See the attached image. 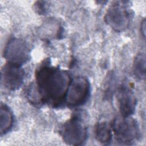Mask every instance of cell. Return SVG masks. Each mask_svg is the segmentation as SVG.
Masks as SVG:
<instances>
[{
  "mask_svg": "<svg viewBox=\"0 0 146 146\" xmlns=\"http://www.w3.org/2000/svg\"><path fill=\"white\" fill-rule=\"evenodd\" d=\"M90 92V83L82 76L74 78L71 80L68 88L65 100L70 107H76L86 102Z\"/></svg>",
  "mask_w": 146,
  "mask_h": 146,
  "instance_id": "6",
  "label": "cell"
},
{
  "mask_svg": "<svg viewBox=\"0 0 146 146\" xmlns=\"http://www.w3.org/2000/svg\"><path fill=\"white\" fill-rule=\"evenodd\" d=\"M141 31L143 33V35L144 37H145V21L144 20L141 25Z\"/></svg>",
  "mask_w": 146,
  "mask_h": 146,
  "instance_id": "13",
  "label": "cell"
},
{
  "mask_svg": "<svg viewBox=\"0 0 146 146\" xmlns=\"http://www.w3.org/2000/svg\"><path fill=\"white\" fill-rule=\"evenodd\" d=\"M95 136L96 139L101 143H108L112 136L111 128L110 124L106 121H100L95 127Z\"/></svg>",
  "mask_w": 146,
  "mask_h": 146,
  "instance_id": "9",
  "label": "cell"
},
{
  "mask_svg": "<svg viewBox=\"0 0 146 146\" xmlns=\"http://www.w3.org/2000/svg\"><path fill=\"white\" fill-rule=\"evenodd\" d=\"M61 135L64 141L69 145L82 144L87 138V127L82 117L74 115L64 124Z\"/></svg>",
  "mask_w": 146,
  "mask_h": 146,
  "instance_id": "2",
  "label": "cell"
},
{
  "mask_svg": "<svg viewBox=\"0 0 146 146\" xmlns=\"http://www.w3.org/2000/svg\"><path fill=\"white\" fill-rule=\"evenodd\" d=\"M3 56L7 63L21 66L30 58V50L24 40L14 38L7 43Z\"/></svg>",
  "mask_w": 146,
  "mask_h": 146,
  "instance_id": "5",
  "label": "cell"
},
{
  "mask_svg": "<svg viewBox=\"0 0 146 146\" xmlns=\"http://www.w3.org/2000/svg\"><path fill=\"white\" fill-rule=\"evenodd\" d=\"M13 117L9 107L5 104L1 106L0 110V132L2 135L7 133L13 125Z\"/></svg>",
  "mask_w": 146,
  "mask_h": 146,
  "instance_id": "10",
  "label": "cell"
},
{
  "mask_svg": "<svg viewBox=\"0 0 146 146\" xmlns=\"http://www.w3.org/2000/svg\"><path fill=\"white\" fill-rule=\"evenodd\" d=\"M112 130L118 142L128 144L139 137L140 129L136 120L131 116H119L115 119Z\"/></svg>",
  "mask_w": 146,
  "mask_h": 146,
  "instance_id": "3",
  "label": "cell"
},
{
  "mask_svg": "<svg viewBox=\"0 0 146 146\" xmlns=\"http://www.w3.org/2000/svg\"><path fill=\"white\" fill-rule=\"evenodd\" d=\"M121 1L114 2L108 9L104 21L115 31L120 32L126 29L130 21V14Z\"/></svg>",
  "mask_w": 146,
  "mask_h": 146,
  "instance_id": "4",
  "label": "cell"
},
{
  "mask_svg": "<svg viewBox=\"0 0 146 146\" xmlns=\"http://www.w3.org/2000/svg\"><path fill=\"white\" fill-rule=\"evenodd\" d=\"M117 100L121 116L132 115L136 109V100L132 91L127 86H122L117 94Z\"/></svg>",
  "mask_w": 146,
  "mask_h": 146,
  "instance_id": "8",
  "label": "cell"
},
{
  "mask_svg": "<svg viewBox=\"0 0 146 146\" xmlns=\"http://www.w3.org/2000/svg\"><path fill=\"white\" fill-rule=\"evenodd\" d=\"M25 72L21 66L9 63L1 70V83L7 90L15 91L22 85Z\"/></svg>",
  "mask_w": 146,
  "mask_h": 146,
  "instance_id": "7",
  "label": "cell"
},
{
  "mask_svg": "<svg viewBox=\"0 0 146 146\" xmlns=\"http://www.w3.org/2000/svg\"><path fill=\"white\" fill-rule=\"evenodd\" d=\"M36 86L43 103L54 107L65 100L71 79L64 70L51 66L48 60H45L37 68Z\"/></svg>",
  "mask_w": 146,
  "mask_h": 146,
  "instance_id": "1",
  "label": "cell"
},
{
  "mask_svg": "<svg viewBox=\"0 0 146 146\" xmlns=\"http://www.w3.org/2000/svg\"><path fill=\"white\" fill-rule=\"evenodd\" d=\"M145 55L140 53L136 55L133 63V71L135 76L140 79L145 78Z\"/></svg>",
  "mask_w": 146,
  "mask_h": 146,
  "instance_id": "11",
  "label": "cell"
},
{
  "mask_svg": "<svg viewBox=\"0 0 146 146\" xmlns=\"http://www.w3.org/2000/svg\"><path fill=\"white\" fill-rule=\"evenodd\" d=\"M34 9L38 14H43L46 13L47 6L44 1H37L34 4Z\"/></svg>",
  "mask_w": 146,
  "mask_h": 146,
  "instance_id": "12",
  "label": "cell"
}]
</instances>
